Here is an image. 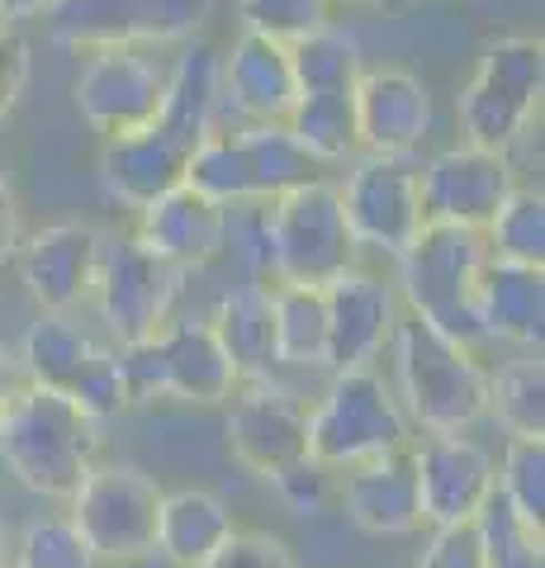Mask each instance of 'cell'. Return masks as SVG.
Returning <instances> with one entry per match:
<instances>
[{"instance_id": "obj_1", "label": "cell", "mask_w": 545, "mask_h": 568, "mask_svg": "<svg viewBox=\"0 0 545 568\" xmlns=\"http://www.w3.org/2000/svg\"><path fill=\"white\" fill-rule=\"evenodd\" d=\"M95 455L100 422H91L58 388L24 379L0 407V465L29 493L67 503L81 488V478L95 469Z\"/></svg>"}, {"instance_id": "obj_2", "label": "cell", "mask_w": 545, "mask_h": 568, "mask_svg": "<svg viewBox=\"0 0 545 568\" xmlns=\"http://www.w3.org/2000/svg\"><path fill=\"white\" fill-rule=\"evenodd\" d=\"M394 379H398V407L403 417L417 422L427 436L465 432L488 413V369L480 365L474 346L451 342L446 332L422 323L417 313L403 308L398 327L390 336Z\"/></svg>"}, {"instance_id": "obj_3", "label": "cell", "mask_w": 545, "mask_h": 568, "mask_svg": "<svg viewBox=\"0 0 545 568\" xmlns=\"http://www.w3.org/2000/svg\"><path fill=\"white\" fill-rule=\"evenodd\" d=\"M488 261L484 233L451 223H422L413 246L398 256V298L422 323L446 332L461 346H484L474 317V284Z\"/></svg>"}, {"instance_id": "obj_4", "label": "cell", "mask_w": 545, "mask_h": 568, "mask_svg": "<svg viewBox=\"0 0 545 568\" xmlns=\"http://www.w3.org/2000/svg\"><path fill=\"white\" fill-rule=\"evenodd\" d=\"M541 91H545L541 39L513 33V39L488 43L474 77L465 81L461 100H455L465 142L488 152H513L541 114Z\"/></svg>"}, {"instance_id": "obj_5", "label": "cell", "mask_w": 545, "mask_h": 568, "mask_svg": "<svg viewBox=\"0 0 545 568\" xmlns=\"http://www.w3.org/2000/svg\"><path fill=\"white\" fill-rule=\"evenodd\" d=\"M271 227V280L275 284H313L323 290L337 275L356 271L361 246L346 227L342 194L332 181H309L280 200H266Z\"/></svg>"}, {"instance_id": "obj_6", "label": "cell", "mask_w": 545, "mask_h": 568, "mask_svg": "<svg viewBox=\"0 0 545 568\" xmlns=\"http://www.w3.org/2000/svg\"><path fill=\"white\" fill-rule=\"evenodd\" d=\"M390 450H408V417L394 388L375 375V365L337 369L309 407V455L327 469H351Z\"/></svg>"}, {"instance_id": "obj_7", "label": "cell", "mask_w": 545, "mask_h": 568, "mask_svg": "<svg viewBox=\"0 0 545 568\" xmlns=\"http://www.w3.org/2000/svg\"><path fill=\"white\" fill-rule=\"evenodd\" d=\"M214 0H48L43 20L62 48L190 43L209 24Z\"/></svg>"}, {"instance_id": "obj_8", "label": "cell", "mask_w": 545, "mask_h": 568, "mask_svg": "<svg viewBox=\"0 0 545 568\" xmlns=\"http://www.w3.org/2000/svg\"><path fill=\"white\" fill-rule=\"evenodd\" d=\"M77 530L91 545L100 564L148 559L157 549V511H162V488L133 465H95L81 478V488L67 497Z\"/></svg>"}, {"instance_id": "obj_9", "label": "cell", "mask_w": 545, "mask_h": 568, "mask_svg": "<svg viewBox=\"0 0 545 568\" xmlns=\"http://www.w3.org/2000/svg\"><path fill=\"white\" fill-rule=\"evenodd\" d=\"M175 294H181V271L152 256L138 237L100 242V265L91 298L100 308V323L110 327L119 346L148 342L171 323Z\"/></svg>"}, {"instance_id": "obj_10", "label": "cell", "mask_w": 545, "mask_h": 568, "mask_svg": "<svg viewBox=\"0 0 545 568\" xmlns=\"http://www.w3.org/2000/svg\"><path fill=\"white\" fill-rule=\"evenodd\" d=\"M342 213L356 246H371L384 256H403L422 233V194H417V162L413 156H351L346 181L337 185Z\"/></svg>"}, {"instance_id": "obj_11", "label": "cell", "mask_w": 545, "mask_h": 568, "mask_svg": "<svg viewBox=\"0 0 545 568\" xmlns=\"http://www.w3.org/2000/svg\"><path fill=\"white\" fill-rule=\"evenodd\" d=\"M517 190L513 152H488L461 142V148L436 152L427 166H417V194H422V219L474 227L484 233L498 204Z\"/></svg>"}, {"instance_id": "obj_12", "label": "cell", "mask_w": 545, "mask_h": 568, "mask_svg": "<svg viewBox=\"0 0 545 568\" xmlns=\"http://www.w3.org/2000/svg\"><path fill=\"white\" fill-rule=\"evenodd\" d=\"M228 450L242 469L275 478L309 455V403L275 379H252L228 394Z\"/></svg>"}, {"instance_id": "obj_13", "label": "cell", "mask_w": 545, "mask_h": 568, "mask_svg": "<svg viewBox=\"0 0 545 568\" xmlns=\"http://www.w3.org/2000/svg\"><path fill=\"white\" fill-rule=\"evenodd\" d=\"M166 71L138 48H100L77 77V110L104 138H124L157 123Z\"/></svg>"}, {"instance_id": "obj_14", "label": "cell", "mask_w": 545, "mask_h": 568, "mask_svg": "<svg viewBox=\"0 0 545 568\" xmlns=\"http://www.w3.org/2000/svg\"><path fill=\"white\" fill-rule=\"evenodd\" d=\"M413 469H417L422 526L442 530V526H470L480 517V507L494 493L498 459L465 432H442L413 450Z\"/></svg>"}, {"instance_id": "obj_15", "label": "cell", "mask_w": 545, "mask_h": 568, "mask_svg": "<svg viewBox=\"0 0 545 568\" xmlns=\"http://www.w3.org/2000/svg\"><path fill=\"white\" fill-rule=\"evenodd\" d=\"M323 298H327V375L375 365L390 351V336L398 327L403 313L398 290L356 265V271L323 284Z\"/></svg>"}, {"instance_id": "obj_16", "label": "cell", "mask_w": 545, "mask_h": 568, "mask_svg": "<svg viewBox=\"0 0 545 568\" xmlns=\"http://www.w3.org/2000/svg\"><path fill=\"white\" fill-rule=\"evenodd\" d=\"M356 133L371 156H413L432 133V91L403 67H365L356 81Z\"/></svg>"}, {"instance_id": "obj_17", "label": "cell", "mask_w": 545, "mask_h": 568, "mask_svg": "<svg viewBox=\"0 0 545 568\" xmlns=\"http://www.w3.org/2000/svg\"><path fill=\"white\" fill-rule=\"evenodd\" d=\"M20 280L29 298L43 313H72L91 298L95 265H100V233L85 223H52L43 233L20 242Z\"/></svg>"}, {"instance_id": "obj_18", "label": "cell", "mask_w": 545, "mask_h": 568, "mask_svg": "<svg viewBox=\"0 0 545 568\" xmlns=\"http://www.w3.org/2000/svg\"><path fill=\"white\" fill-rule=\"evenodd\" d=\"M337 503L365 536H413L422 526L413 450H390L351 465L337 484Z\"/></svg>"}, {"instance_id": "obj_19", "label": "cell", "mask_w": 545, "mask_h": 568, "mask_svg": "<svg viewBox=\"0 0 545 568\" xmlns=\"http://www.w3.org/2000/svg\"><path fill=\"white\" fill-rule=\"evenodd\" d=\"M223 204L204 200L200 190L175 185L166 190L157 204H148L138 213V242L148 246L152 256H162L175 271H204L223 256Z\"/></svg>"}, {"instance_id": "obj_20", "label": "cell", "mask_w": 545, "mask_h": 568, "mask_svg": "<svg viewBox=\"0 0 545 568\" xmlns=\"http://www.w3.org/2000/svg\"><path fill=\"white\" fill-rule=\"evenodd\" d=\"M219 67H223V104L242 123H285L299 95L290 71V43L242 29Z\"/></svg>"}, {"instance_id": "obj_21", "label": "cell", "mask_w": 545, "mask_h": 568, "mask_svg": "<svg viewBox=\"0 0 545 568\" xmlns=\"http://www.w3.org/2000/svg\"><path fill=\"white\" fill-rule=\"evenodd\" d=\"M157 351H162V375H166V398L195 403V407H219L238 388V369L228 361L219 332L209 317H171L157 332Z\"/></svg>"}, {"instance_id": "obj_22", "label": "cell", "mask_w": 545, "mask_h": 568, "mask_svg": "<svg viewBox=\"0 0 545 568\" xmlns=\"http://www.w3.org/2000/svg\"><path fill=\"white\" fill-rule=\"evenodd\" d=\"M185 148L171 142L157 123L124 138H104L100 152V181L124 209L143 213L148 204H157L166 190H175L185 181Z\"/></svg>"}, {"instance_id": "obj_23", "label": "cell", "mask_w": 545, "mask_h": 568, "mask_svg": "<svg viewBox=\"0 0 545 568\" xmlns=\"http://www.w3.org/2000/svg\"><path fill=\"white\" fill-rule=\"evenodd\" d=\"M223 52L204 39H190V48L175 58V67L166 71V95L162 110H157V129L171 142H181L190 152L200 138H209L214 129H223Z\"/></svg>"}, {"instance_id": "obj_24", "label": "cell", "mask_w": 545, "mask_h": 568, "mask_svg": "<svg viewBox=\"0 0 545 568\" xmlns=\"http://www.w3.org/2000/svg\"><path fill=\"white\" fill-rule=\"evenodd\" d=\"M474 317H480L484 342H517L541 346L545 332V265H513L484 261L474 284Z\"/></svg>"}, {"instance_id": "obj_25", "label": "cell", "mask_w": 545, "mask_h": 568, "mask_svg": "<svg viewBox=\"0 0 545 568\" xmlns=\"http://www.w3.org/2000/svg\"><path fill=\"white\" fill-rule=\"evenodd\" d=\"M233 511L223 497L204 488H181L162 493V511H157V559H166L171 568H200L214 559V549L228 545L233 536Z\"/></svg>"}, {"instance_id": "obj_26", "label": "cell", "mask_w": 545, "mask_h": 568, "mask_svg": "<svg viewBox=\"0 0 545 568\" xmlns=\"http://www.w3.org/2000/svg\"><path fill=\"white\" fill-rule=\"evenodd\" d=\"M209 327L219 332L238 384L271 379L275 369V336H271V280H238L214 304Z\"/></svg>"}, {"instance_id": "obj_27", "label": "cell", "mask_w": 545, "mask_h": 568, "mask_svg": "<svg viewBox=\"0 0 545 568\" xmlns=\"http://www.w3.org/2000/svg\"><path fill=\"white\" fill-rule=\"evenodd\" d=\"M275 365L327 369V298L313 284H271Z\"/></svg>"}, {"instance_id": "obj_28", "label": "cell", "mask_w": 545, "mask_h": 568, "mask_svg": "<svg viewBox=\"0 0 545 568\" xmlns=\"http://www.w3.org/2000/svg\"><path fill=\"white\" fill-rule=\"evenodd\" d=\"M238 142H242V162H248L252 200H280V194L319 181L323 171L294 142L285 123H238Z\"/></svg>"}, {"instance_id": "obj_29", "label": "cell", "mask_w": 545, "mask_h": 568, "mask_svg": "<svg viewBox=\"0 0 545 568\" xmlns=\"http://www.w3.org/2000/svg\"><path fill=\"white\" fill-rule=\"evenodd\" d=\"M91 355H95V342L81 323H72L67 313H39V323H29L20 342V369L29 384L67 394Z\"/></svg>"}, {"instance_id": "obj_30", "label": "cell", "mask_w": 545, "mask_h": 568, "mask_svg": "<svg viewBox=\"0 0 545 568\" xmlns=\"http://www.w3.org/2000/svg\"><path fill=\"white\" fill-rule=\"evenodd\" d=\"M290 71H294V91L299 95L356 91V81L365 71V52H361V43L351 39L346 29L319 24L313 33H299V39H290Z\"/></svg>"}, {"instance_id": "obj_31", "label": "cell", "mask_w": 545, "mask_h": 568, "mask_svg": "<svg viewBox=\"0 0 545 568\" xmlns=\"http://www.w3.org/2000/svg\"><path fill=\"white\" fill-rule=\"evenodd\" d=\"M285 129L304 148L313 162H351L361 156V133H356V91L337 95H299L294 110L285 114Z\"/></svg>"}, {"instance_id": "obj_32", "label": "cell", "mask_w": 545, "mask_h": 568, "mask_svg": "<svg viewBox=\"0 0 545 568\" xmlns=\"http://www.w3.org/2000/svg\"><path fill=\"white\" fill-rule=\"evenodd\" d=\"M488 413L507 436H545V365L541 355H517L488 369Z\"/></svg>"}, {"instance_id": "obj_33", "label": "cell", "mask_w": 545, "mask_h": 568, "mask_svg": "<svg viewBox=\"0 0 545 568\" xmlns=\"http://www.w3.org/2000/svg\"><path fill=\"white\" fill-rule=\"evenodd\" d=\"M474 530H480L488 568H545V530L536 521H526L498 488L480 507Z\"/></svg>"}, {"instance_id": "obj_34", "label": "cell", "mask_w": 545, "mask_h": 568, "mask_svg": "<svg viewBox=\"0 0 545 568\" xmlns=\"http://www.w3.org/2000/svg\"><path fill=\"white\" fill-rule=\"evenodd\" d=\"M190 190H200L204 200L214 204H242L252 200V181H248V162H242V142H238V129H214L209 138H200L195 148L185 156V181Z\"/></svg>"}, {"instance_id": "obj_35", "label": "cell", "mask_w": 545, "mask_h": 568, "mask_svg": "<svg viewBox=\"0 0 545 568\" xmlns=\"http://www.w3.org/2000/svg\"><path fill=\"white\" fill-rule=\"evenodd\" d=\"M484 246L494 261L545 265V200H541V190L517 185L507 194L484 227Z\"/></svg>"}, {"instance_id": "obj_36", "label": "cell", "mask_w": 545, "mask_h": 568, "mask_svg": "<svg viewBox=\"0 0 545 568\" xmlns=\"http://www.w3.org/2000/svg\"><path fill=\"white\" fill-rule=\"evenodd\" d=\"M494 488L526 521L545 526V436H507L503 465L494 469Z\"/></svg>"}, {"instance_id": "obj_37", "label": "cell", "mask_w": 545, "mask_h": 568, "mask_svg": "<svg viewBox=\"0 0 545 568\" xmlns=\"http://www.w3.org/2000/svg\"><path fill=\"white\" fill-rule=\"evenodd\" d=\"M14 568H100L72 517H33L14 545Z\"/></svg>"}, {"instance_id": "obj_38", "label": "cell", "mask_w": 545, "mask_h": 568, "mask_svg": "<svg viewBox=\"0 0 545 568\" xmlns=\"http://www.w3.org/2000/svg\"><path fill=\"white\" fill-rule=\"evenodd\" d=\"M67 398H72L77 407L91 422H110L119 413H129V384H124V365H119V346H95V355L81 365V375L72 379V388H67Z\"/></svg>"}, {"instance_id": "obj_39", "label": "cell", "mask_w": 545, "mask_h": 568, "mask_svg": "<svg viewBox=\"0 0 545 568\" xmlns=\"http://www.w3.org/2000/svg\"><path fill=\"white\" fill-rule=\"evenodd\" d=\"M223 256L242 265V280H271L266 200L228 204V213H223Z\"/></svg>"}, {"instance_id": "obj_40", "label": "cell", "mask_w": 545, "mask_h": 568, "mask_svg": "<svg viewBox=\"0 0 545 568\" xmlns=\"http://www.w3.org/2000/svg\"><path fill=\"white\" fill-rule=\"evenodd\" d=\"M242 24L252 33L290 43L299 33L327 24V0H242Z\"/></svg>"}, {"instance_id": "obj_41", "label": "cell", "mask_w": 545, "mask_h": 568, "mask_svg": "<svg viewBox=\"0 0 545 568\" xmlns=\"http://www.w3.org/2000/svg\"><path fill=\"white\" fill-rule=\"evenodd\" d=\"M275 493H280V503H285L294 517H319V511L337 497V484H332V469L323 465V459H313V455H304V459H294L290 469H280L275 478Z\"/></svg>"}, {"instance_id": "obj_42", "label": "cell", "mask_w": 545, "mask_h": 568, "mask_svg": "<svg viewBox=\"0 0 545 568\" xmlns=\"http://www.w3.org/2000/svg\"><path fill=\"white\" fill-rule=\"evenodd\" d=\"M200 568H294L290 549L266 530H233L223 549H214V559Z\"/></svg>"}, {"instance_id": "obj_43", "label": "cell", "mask_w": 545, "mask_h": 568, "mask_svg": "<svg viewBox=\"0 0 545 568\" xmlns=\"http://www.w3.org/2000/svg\"><path fill=\"white\" fill-rule=\"evenodd\" d=\"M413 568H488L474 521L470 526H442V530H432V540L413 559Z\"/></svg>"}, {"instance_id": "obj_44", "label": "cell", "mask_w": 545, "mask_h": 568, "mask_svg": "<svg viewBox=\"0 0 545 568\" xmlns=\"http://www.w3.org/2000/svg\"><path fill=\"white\" fill-rule=\"evenodd\" d=\"M119 365H124L129 403H157V398H166V375H162V351H157V336L119 346Z\"/></svg>"}, {"instance_id": "obj_45", "label": "cell", "mask_w": 545, "mask_h": 568, "mask_svg": "<svg viewBox=\"0 0 545 568\" xmlns=\"http://www.w3.org/2000/svg\"><path fill=\"white\" fill-rule=\"evenodd\" d=\"M29 43L20 39L14 29H0V123L14 114V104H20L24 85H29Z\"/></svg>"}, {"instance_id": "obj_46", "label": "cell", "mask_w": 545, "mask_h": 568, "mask_svg": "<svg viewBox=\"0 0 545 568\" xmlns=\"http://www.w3.org/2000/svg\"><path fill=\"white\" fill-rule=\"evenodd\" d=\"M14 252H20V200H14L6 156H0V271L14 261Z\"/></svg>"}, {"instance_id": "obj_47", "label": "cell", "mask_w": 545, "mask_h": 568, "mask_svg": "<svg viewBox=\"0 0 545 568\" xmlns=\"http://www.w3.org/2000/svg\"><path fill=\"white\" fill-rule=\"evenodd\" d=\"M24 384V369H20V355H14L6 342H0V407H6V398L14 394V388Z\"/></svg>"}, {"instance_id": "obj_48", "label": "cell", "mask_w": 545, "mask_h": 568, "mask_svg": "<svg viewBox=\"0 0 545 568\" xmlns=\"http://www.w3.org/2000/svg\"><path fill=\"white\" fill-rule=\"evenodd\" d=\"M48 0H0V20H39Z\"/></svg>"}, {"instance_id": "obj_49", "label": "cell", "mask_w": 545, "mask_h": 568, "mask_svg": "<svg viewBox=\"0 0 545 568\" xmlns=\"http://www.w3.org/2000/svg\"><path fill=\"white\" fill-rule=\"evenodd\" d=\"M6 549H10V521H6V511H0V564H6Z\"/></svg>"}, {"instance_id": "obj_50", "label": "cell", "mask_w": 545, "mask_h": 568, "mask_svg": "<svg viewBox=\"0 0 545 568\" xmlns=\"http://www.w3.org/2000/svg\"><path fill=\"white\" fill-rule=\"evenodd\" d=\"M327 6H390V0H327Z\"/></svg>"}, {"instance_id": "obj_51", "label": "cell", "mask_w": 545, "mask_h": 568, "mask_svg": "<svg viewBox=\"0 0 545 568\" xmlns=\"http://www.w3.org/2000/svg\"><path fill=\"white\" fill-rule=\"evenodd\" d=\"M0 568H14V564H0Z\"/></svg>"}]
</instances>
